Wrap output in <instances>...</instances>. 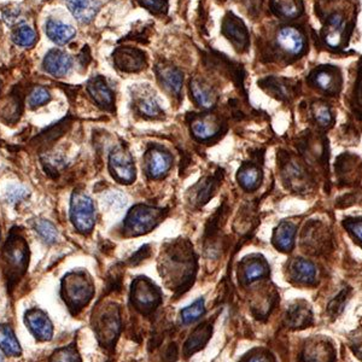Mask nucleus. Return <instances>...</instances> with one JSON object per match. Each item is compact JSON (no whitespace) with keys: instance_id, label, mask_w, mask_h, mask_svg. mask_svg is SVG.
I'll return each instance as SVG.
<instances>
[{"instance_id":"nucleus-1","label":"nucleus","mask_w":362,"mask_h":362,"mask_svg":"<svg viewBox=\"0 0 362 362\" xmlns=\"http://www.w3.org/2000/svg\"><path fill=\"white\" fill-rule=\"evenodd\" d=\"M28 259V244L25 239L18 233L11 232L1 250L3 269L10 286H13L25 274Z\"/></svg>"},{"instance_id":"nucleus-2","label":"nucleus","mask_w":362,"mask_h":362,"mask_svg":"<svg viewBox=\"0 0 362 362\" xmlns=\"http://www.w3.org/2000/svg\"><path fill=\"white\" fill-rule=\"evenodd\" d=\"M93 293V285L90 283V278H87L83 272H74L64 276L62 283L63 298L73 310V313H78V310H81L92 300Z\"/></svg>"},{"instance_id":"nucleus-3","label":"nucleus","mask_w":362,"mask_h":362,"mask_svg":"<svg viewBox=\"0 0 362 362\" xmlns=\"http://www.w3.org/2000/svg\"><path fill=\"white\" fill-rule=\"evenodd\" d=\"M70 218L78 232L88 235L95 225V209L90 196L76 191L70 201Z\"/></svg>"},{"instance_id":"nucleus-4","label":"nucleus","mask_w":362,"mask_h":362,"mask_svg":"<svg viewBox=\"0 0 362 362\" xmlns=\"http://www.w3.org/2000/svg\"><path fill=\"white\" fill-rule=\"evenodd\" d=\"M162 211L151 206H138L128 213L124 227L133 235H144L160 221Z\"/></svg>"},{"instance_id":"nucleus-5","label":"nucleus","mask_w":362,"mask_h":362,"mask_svg":"<svg viewBox=\"0 0 362 362\" xmlns=\"http://www.w3.org/2000/svg\"><path fill=\"white\" fill-rule=\"evenodd\" d=\"M109 169L116 180L131 184L136 179V168L131 153L124 146L114 148L109 156Z\"/></svg>"},{"instance_id":"nucleus-6","label":"nucleus","mask_w":362,"mask_h":362,"mask_svg":"<svg viewBox=\"0 0 362 362\" xmlns=\"http://www.w3.org/2000/svg\"><path fill=\"white\" fill-rule=\"evenodd\" d=\"M112 58L116 68L126 73L139 71L146 66V54L133 47H119L112 54Z\"/></svg>"},{"instance_id":"nucleus-7","label":"nucleus","mask_w":362,"mask_h":362,"mask_svg":"<svg viewBox=\"0 0 362 362\" xmlns=\"http://www.w3.org/2000/svg\"><path fill=\"white\" fill-rule=\"evenodd\" d=\"M223 33L230 40L235 49L243 52L249 45V32L242 20L235 16L233 13H228L223 18Z\"/></svg>"},{"instance_id":"nucleus-8","label":"nucleus","mask_w":362,"mask_h":362,"mask_svg":"<svg viewBox=\"0 0 362 362\" xmlns=\"http://www.w3.org/2000/svg\"><path fill=\"white\" fill-rule=\"evenodd\" d=\"M25 322L37 341H49L54 336V325L40 309H29L25 314Z\"/></svg>"},{"instance_id":"nucleus-9","label":"nucleus","mask_w":362,"mask_h":362,"mask_svg":"<svg viewBox=\"0 0 362 362\" xmlns=\"http://www.w3.org/2000/svg\"><path fill=\"white\" fill-rule=\"evenodd\" d=\"M87 93L103 110H112L115 95L103 76H95L87 83Z\"/></svg>"},{"instance_id":"nucleus-10","label":"nucleus","mask_w":362,"mask_h":362,"mask_svg":"<svg viewBox=\"0 0 362 362\" xmlns=\"http://www.w3.org/2000/svg\"><path fill=\"white\" fill-rule=\"evenodd\" d=\"M132 300L138 308L146 312L160 303V293L148 280H136L132 286Z\"/></svg>"},{"instance_id":"nucleus-11","label":"nucleus","mask_w":362,"mask_h":362,"mask_svg":"<svg viewBox=\"0 0 362 362\" xmlns=\"http://www.w3.org/2000/svg\"><path fill=\"white\" fill-rule=\"evenodd\" d=\"M276 44L288 54H300L305 49V35L295 27H283L276 33Z\"/></svg>"},{"instance_id":"nucleus-12","label":"nucleus","mask_w":362,"mask_h":362,"mask_svg":"<svg viewBox=\"0 0 362 362\" xmlns=\"http://www.w3.org/2000/svg\"><path fill=\"white\" fill-rule=\"evenodd\" d=\"M73 66V59L62 49H49L42 59V69L56 78H62L69 73Z\"/></svg>"},{"instance_id":"nucleus-13","label":"nucleus","mask_w":362,"mask_h":362,"mask_svg":"<svg viewBox=\"0 0 362 362\" xmlns=\"http://www.w3.org/2000/svg\"><path fill=\"white\" fill-rule=\"evenodd\" d=\"M95 331L99 339L103 341V344H112L119 331V312L114 308L104 310V313L97 322Z\"/></svg>"},{"instance_id":"nucleus-14","label":"nucleus","mask_w":362,"mask_h":362,"mask_svg":"<svg viewBox=\"0 0 362 362\" xmlns=\"http://www.w3.org/2000/svg\"><path fill=\"white\" fill-rule=\"evenodd\" d=\"M66 4L75 20L83 25L93 21L100 8L98 0H66Z\"/></svg>"},{"instance_id":"nucleus-15","label":"nucleus","mask_w":362,"mask_h":362,"mask_svg":"<svg viewBox=\"0 0 362 362\" xmlns=\"http://www.w3.org/2000/svg\"><path fill=\"white\" fill-rule=\"evenodd\" d=\"M45 33L54 44L63 46L69 44L76 37V29L59 20L49 18L45 23Z\"/></svg>"},{"instance_id":"nucleus-16","label":"nucleus","mask_w":362,"mask_h":362,"mask_svg":"<svg viewBox=\"0 0 362 362\" xmlns=\"http://www.w3.org/2000/svg\"><path fill=\"white\" fill-rule=\"evenodd\" d=\"M156 73L160 86H163L170 95H179L184 83V76L180 70L173 66L160 64L157 66Z\"/></svg>"},{"instance_id":"nucleus-17","label":"nucleus","mask_w":362,"mask_h":362,"mask_svg":"<svg viewBox=\"0 0 362 362\" xmlns=\"http://www.w3.org/2000/svg\"><path fill=\"white\" fill-rule=\"evenodd\" d=\"M148 172L153 177H160L168 173L172 167V157L162 150H151L146 157Z\"/></svg>"},{"instance_id":"nucleus-18","label":"nucleus","mask_w":362,"mask_h":362,"mask_svg":"<svg viewBox=\"0 0 362 362\" xmlns=\"http://www.w3.org/2000/svg\"><path fill=\"white\" fill-rule=\"evenodd\" d=\"M136 105L140 114L145 117L157 119L163 114L153 90H146L143 88L138 92V95H136Z\"/></svg>"},{"instance_id":"nucleus-19","label":"nucleus","mask_w":362,"mask_h":362,"mask_svg":"<svg viewBox=\"0 0 362 362\" xmlns=\"http://www.w3.org/2000/svg\"><path fill=\"white\" fill-rule=\"evenodd\" d=\"M295 235H296V226L290 221H283L279 223L274 230V245L279 247L280 250L288 252L293 249L295 245Z\"/></svg>"},{"instance_id":"nucleus-20","label":"nucleus","mask_w":362,"mask_h":362,"mask_svg":"<svg viewBox=\"0 0 362 362\" xmlns=\"http://www.w3.org/2000/svg\"><path fill=\"white\" fill-rule=\"evenodd\" d=\"M189 88H191V93H192L194 102L199 107H206V109L214 107L215 102H216V93L211 87L202 83L201 80L194 78L189 83Z\"/></svg>"},{"instance_id":"nucleus-21","label":"nucleus","mask_w":362,"mask_h":362,"mask_svg":"<svg viewBox=\"0 0 362 362\" xmlns=\"http://www.w3.org/2000/svg\"><path fill=\"white\" fill-rule=\"evenodd\" d=\"M290 273L298 283L312 284L317 276V268L308 259H296L291 264Z\"/></svg>"},{"instance_id":"nucleus-22","label":"nucleus","mask_w":362,"mask_h":362,"mask_svg":"<svg viewBox=\"0 0 362 362\" xmlns=\"http://www.w3.org/2000/svg\"><path fill=\"white\" fill-rule=\"evenodd\" d=\"M0 349L8 356H20L22 354L21 344L13 327L8 324L0 325Z\"/></svg>"},{"instance_id":"nucleus-23","label":"nucleus","mask_w":362,"mask_h":362,"mask_svg":"<svg viewBox=\"0 0 362 362\" xmlns=\"http://www.w3.org/2000/svg\"><path fill=\"white\" fill-rule=\"evenodd\" d=\"M11 39L15 45L20 46L22 49H32L39 40V37L35 29L22 22L13 28Z\"/></svg>"},{"instance_id":"nucleus-24","label":"nucleus","mask_w":362,"mask_h":362,"mask_svg":"<svg viewBox=\"0 0 362 362\" xmlns=\"http://www.w3.org/2000/svg\"><path fill=\"white\" fill-rule=\"evenodd\" d=\"M272 10L283 18H296L303 11L302 0H272Z\"/></svg>"},{"instance_id":"nucleus-25","label":"nucleus","mask_w":362,"mask_h":362,"mask_svg":"<svg viewBox=\"0 0 362 362\" xmlns=\"http://www.w3.org/2000/svg\"><path fill=\"white\" fill-rule=\"evenodd\" d=\"M286 322L293 329L308 326L312 322V312L308 305H300V303L293 305L286 314Z\"/></svg>"},{"instance_id":"nucleus-26","label":"nucleus","mask_w":362,"mask_h":362,"mask_svg":"<svg viewBox=\"0 0 362 362\" xmlns=\"http://www.w3.org/2000/svg\"><path fill=\"white\" fill-rule=\"evenodd\" d=\"M334 358L332 346L326 343L314 341L305 349L307 362H332Z\"/></svg>"},{"instance_id":"nucleus-27","label":"nucleus","mask_w":362,"mask_h":362,"mask_svg":"<svg viewBox=\"0 0 362 362\" xmlns=\"http://www.w3.org/2000/svg\"><path fill=\"white\" fill-rule=\"evenodd\" d=\"M218 131V124L214 119L209 116L197 119L192 122V133L199 140L209 139L214 136Z\"/></svg>"},{"instance_id":"nucleus-28","label":"nucleus","mask_w":362,"mask_h":362,"mask_svg":"<svg viewBox=\"0 0 362 362\" xmlns=\"http://www.w3.org/2000/svg\"><path fill=\"white\" fill-rule=\"evenodd\" d=\"M210 334H211V327L208 325L199 326L194 334H191L189 341H186L185 354H194V351L206 346V341H209Z\"/></svg>"},{"instance_id":"nucleus-29","label":"nucleus","mask_w":362,"mask_h":362,"mask_svg":"<svg viewBox=\"0 0 362 362\" xmlns=\"http://www.w3.org/2000/svg\"><path fill=\"white\" fill-rule=\"evenodd\" d=\"M22 112V100L20 95L11 92L4 103L0 107V114L4 116L6 121H16Z\"/></svg>"},{"instance_id":"nucleus-30","label":"nucleus","mask_w":362,"mask_h":362,"mask_svg":"<svg viewBox=\"0 0 362 362\" xmlns=\"http://www.w3.org/2000/svg\"><path fill=\"white\" fill-rule=\"evenodd\" d=\"M343 20L341 17L334 15L329 20V25L326 29L325 42L331 47H337L341 42V34H343Z\"/></svg>"},{"instance_id":"nucleus-31","label":"nucleus","mask_w":362,"mask_h":362,"mask_svg":"<svg viewBox=\"0 0 362 362\" xmlns=\"http://www.w3.org/2000/svg\"><path fill=\"white\" fill-rule=\"evenodd\" d=\"M238 180L244 189H255L261 181V170L255 165H244L239 172Z\"/></svg>"},{"instance_id":"nucleus-32","label":"nucleus","mask_w":362,"mask_h":362,"mask_svg":"<svg viewBox=\"0 0 362 362\" xmlns=\"http://www.w3.org/2000/svg\"><path fill=\"white\" fill-rule=\"evenodd\" d=\"M268 273L267 266L261 259H251L250 262L244 267V279L247 283H252L262 278Z\"/></svg>"},{"instance_id":"nucleus-33","label":"nucleus","mask_w":362,"mask_h":362,"mask_svg":"<svg viewBox=\"0 0 362 362\" xmlns=\"http://www.w3.org/2000/svg\"><path fill=\"white\" fill-rule=\"evenodd\" d=\"M215 179H206L203 180L194 186V202H197L198 204H204L208 202V199L211 197V194L214 192L215 189Z\"/></svg>"},{"instance_id":"nucleus-34","label":"nucleus","mask_w":362,"mask_h":362,"mask_svg":"<svg viewBox=\"0 0 362 362\" xmlns=\"http://www.w3.org/2000/svg\"><path fill=\"white\" fill-rule=\"evenodd\" d=\"M49 100H51V93L46 87H34L28 95V105L33 110L44 107L49 103Z\"/></svg>"},{"instance_id":"nucleus-35","label":"nucleus","mask_w":362,"mask_h":362,"mask_svg":"<svg viewBox=\"0 0 362 362\" xmlns=\"http://www.w3.org/2000/svg\"><path fill=\"white\" fill-rule=\"evenodd\" d=\"M34 227L46 243L52 244L57 242V228H56L54 223H49V220H37V221H35Z\"/></svg>"},{"instance_id":"nucleus-36","label":"nucleus","mask_w":362,"mask_h":362,"mask_svg":"<svg viewBox=\"0 0 362 362\" xmlns=\"http://www.w3.org/2000/svg\"><path fill=\"white\" fill-rule=\"evenodd\" d=\"M206 313L204 308V300H197L194 305H189L187 308L182 309L181 312V320L184 324H192L194 321L198 320Z\"/></svg>"},{"instance_id":"nucleus-37","label":"nucleus","mask_w":362,"mask_h":362,"mask_svg":"<svg viewBox=\"0 0 362 362\" xmlns=\"http://www.w3.org/2000/svg\"><path fill=\"white\" fill-rule=\"evenodd\" d=\"M49 362H81V358L76 348L69 346L56 350L49 358Z\"/></svg>"},{"instance_id":"nucleus-38","label":"nucleus","mask_w":362,"mask_h":362,"mask_svg":"<svg viewBox=\"0 0 362 362\" xmlns=\"http://www.w3.org/2000/svg\"><path fill=\"white\" fill-rule=\"evenodd\" d=\"M315 83L319 88L325 92H334L336 90V76L329 70H321L315 75Z\"/></svg>"},{"instance_id":"nucleus-39","label":"nucleus","mask_w":362,"mask_h":362,"mask_svg":"<svg viewBox=\"0 0 362 362\" xmlns=\"http://www.w3.org/2000/svg\"><path fill=\"white\" fill-rule=\"evenodd\" d=\"M314 117L321 126H329L332 122V112L325 103H315L313 105Z\"/></svg>"},{"instance_id":"nucleus-40","label":"nucleus","mask_w":362,"mask_h":362,"mask_svg":"<svg viewBox=\"0 0 362 362\" xmlns=\"http://www.w3.org/2000/svg\"><path fill=\"white\" fill-rule=\"evenodd\" d=\"M139 3L155 15H165L168 11V0H139Z\"/></svg>"},{"instance_id":"nucleus-41","label":"nucleus","mask_w":362,"mask_h":362,"mask_svg":"<svg viewBox=\"0 0 362 362\" xmlns=\"http://www.w3.org/2000/svg\"><path fill=\"white\" fill-rule=\"evenodd\" d=\"M346 227L349 228L350 232L362 242V220H356L353 223H346Z\"/></svg>"},{"instance_id":"nucleus-42","label":"nucleus","mask_w":362,"mask_h":362,"mask_svg":"<svg viewBox=\"0 0 362 362\" xmlns=\"http://www.w3.org/2000/svg\"><path fill=\"white\" fill-rule=\"evenodd\" d=\"M177 358V348L175 344H170L165 351V358L167 362H174Z\"/></svg>"},{"instance_id":"nucleus-43","label":"nucleus","mask_w":362,"mask_h":362,"mask_svg":"<svg viewBox=\"0 0 362 362\" xmlns=\"http://www.w3.org/2000/svg\"><path fill=\"white\" fill-rule=\"evenodd\" d=\"M244 362H271L267 355L264 354H255L251 355L249 358H245Z\"/></svg>"},{"instance_id":"nucleus-44","label":"nucleus","mask_w":362,"mask_h":362,"mask_svg":"<svg viewBox=\"0 0 362 362\" xmlns=\"http://www.w3.org/2000/svg\"><path fill=\"white\" fill-rule=\"evenodd\" d=\"M0 362H4L3 361V358H1V356H0Z\"/></svg>"}]
</instances>
